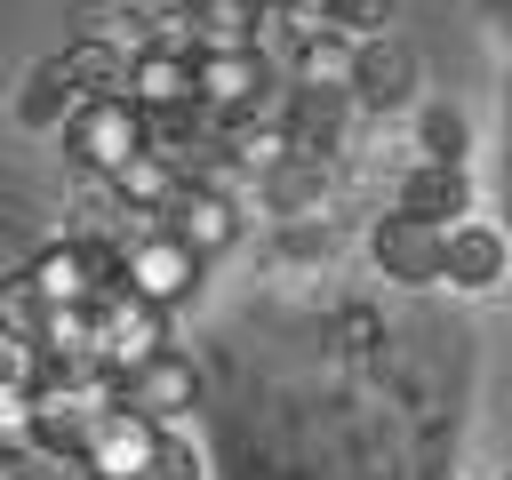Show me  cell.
<instances>
[{"instance_id": "1", "label": "cell", "mask_w": 512, "mask_h": 480, "mask_svg": "<svg viewBox=\"0 0 512 480\" xmlns=\"http://www.w3.org/2000/svg\"><path fill=\"white\" fill-rule=\"evenodd\" d=\"M56 136H64V160H72L80 176H112L120 160L144 152V112H136L128 96H80Z\"/></svg>"}, {"instance_id": "19", "label": "cell", "mask_w": 512, "mask_h": 480, "mask_svg": "<svg viewBox=\"0 0 512 480\" xmlns=\"http://www.w3.org/2000/svg\"><path fill=\"white\" fill-rule=\"evenodd\" d=\"M40 328H48V304H40V288L24 280V272H0V336L8 344H40Z\"/></svg>"}, {"instance_id": "3", "label": "cell", "mask_w": 512, "mask_h": 480, "mask_svg": "<svg viewBox=\"0 0 512 480\" xmlns=\"http://www.w3.org/2000/svg\"><path fill=\"white\" fill-rule=\"evenodd\" d=\"M160 432H168V424L120 408V400L96 408V416H88V440H80V480H144L152 456H160Z\"/></svg>"}, {"instance_id": "17", "label": "cell", "mask_w": 512, "mask_h": 480, "mask_svg": "<svg viewBox=\"0 0 512 480\" xmlns=\"http://www.w3.org/2000/svg\"><path fill=\"white\" fill-rule=\"evenodd\" d=\"M8 104H16V128H64V112L80 104V88H72V80H64V64L48 56V64H32V72L16 80V96H8Z\"/></svg>"}, {"instance_id": "6", "label": "cell", "mask_w": 512, "mask_h": 480, "mask_svg": "<svg viewBox=\"0 0 512 480\" xmlns=\"http://www.w3.org/2000/svg\"><path fill=\"white\" fill-rule=\"evenodd\" d=\"M120 96L152 120V112H176V104H192V32L184 24H168L160 40H144L136 56H128V80H120Z\"/></svg>"}, {"instance_id": "20", "label": "cell", "mask_w": 512, "mask_h": 480, "mask_svg": "<svg viewBox=\"0 0 512 480\" xmlns=\"http://www.w3.org/2000/svg\"><path fill=\"white\" fill-rule=\"evenodd\" d=\"M320 192H328V176H320V160H304V152H288V160L264 176V200H272L280 216H304Z\"/></svg>"}, {"instance_id": "14", "label": "cell", "mask_w": 512, "mask_h": 480, "mask_svg": "<svg viewBox=\"0 0 512 480\" xmlns=\"http://www.w3.org/2000/svg\"><path fill=\"white\" fill-rule=\"evenodd\" d=\"M104 184L120 192V208H136V216H160V208H168V200H176V192H184L192 176H184V168H176L168 152H152V144H144V152H136V160H120V168H112Z\"/></svg>"}, {"instance_id": "21", "label": "cell", "mask_w": 512, "mask_h": 480, "mask_svg": "<svg viewBox=\"0 0 512 480\" xmlns=\"http://www.w3.org/2000/svg\"><path fill=\"white\" fill-rule=\"evenodd\" d=\"M464 144H472V128H464L456 104H432V112L416 120V160H456V168H464Z\"/></svg>"}, {"instance_id": "8", "label": "cell", "mask_w": 512, "mask_h": 480, "mask_svg": "<svg viewBox=\"0 0 512 480\" xmlns=\"http://www.w3.org/2000/svg\"><path fill=\"white\" fill-rule=\"evenodd\" d=\"M368 256H376V272L384 280H400V288H432L440 280V224H424V216H376V232H368Z\"/></svg>"}, {"instance_id": "12", "label": "cell", "mask_w": 512, "mask_h": 480, "mask_svg": "<svg viewBox=\"0 0 512 480\" xmlns=\"http://www.w3.org/2000/svg\"><path fill=\"white\" fill-rule=\"evenodd\" d=\"M472 208V176L456 160H416L400 176V216H424V224H456Z\"/></svg>"}, {"instance_id": "22", "label": "cell", "mask_w": 512, "mask_h": 480, "mask_svg": "<svg viewBox=\"0 0 512 480\" xmlns=\"http://www.w3.org/2000/svg\"><path fill=\"white\" fill-rule=\"evenodd\" d=\"M328 24L352 32V40H376L392 24V0H328Z\"/></svg>"}, {"instance_id": "4", "label": "cell", "mask_w": 512, "mask_h": 480, "mask_svg": "<svg viewBox=\"0 0 512 480\" xmlns=\"http://www.w3.org/2000/svg\"><path fill=\"white\" fill-rule=\"evenodd\" d=\"M120 288H136L144 304L176 312V304L200 288V256H192L168 224H144V240H120Z\"/></svg>"}, {"instance_id": "5", "label": "cell", "mask_w": 512, "mask_h": 480, "mask_svg": "<svg viewBox=\"0 0 512 480\" xmlns=\"http://www.w3.org/2000/svg\"><path fill=\"white\" fill-rule=\"evenodd\" d=\"M160 344H168V312H160V304H144L136 288H104V296H96V360H104L112 376L144 368Z\"/></svg>"}, {"instance_id": "9", "label": "cell", "mask_w": 512, "mask_h": 480, "mask_svg": "<svg viewBox=\"0 0 512 480\" xmlns=\"http://www.w3.org/2000/svg\"><path fill=\"white\" fill-rule=\"evenodd\" d=\"M192 400H200V368H192L184 352H168V344H160L144 368L120 376V408H136V416H152V424H176Z\"/></svg>"}, {"instance_id": "24", "label": "cell", "mask_w": 512, "mask_h": 480, "mask_svg": "<svg viewBox=\"0 0 512 480\" xmlns=\"http://www.w3.org/2000/svg\"><path fill=\"white\" fill-rule=\"evenodd\" d=\"M144 480H200V456H192V440L160 432V456H152V472H144Z\"/></svg>"}, {"instance_id": "15", "label": "cell", "mask_w": 512, "mask_h": 480, "mask_svg": "<svg viewBox=\"0 0 512 480\" xmlns=\"http://www.w3.org/2000/svg\"><path fill=\"white\" fill-rule=\"evenodd\" d=\"M24 280L40 288V304H96V280H88V256H80V240L64 232V240H48L32 264H24Z\"/></svg>"}, {"instance_id": "26", "label": "cell", "mask_w": 512, "mask_h": 480, "mask_svg": "<svg viewBox=\"0 0 512 480\" xmlns=\"http://www.w3.org/2000/svg\"><path fill=\"white\" fill-rule=\"evenodd\" d=\"M368 336H376V320H368V312H344V344H352V352H360V344H368Z\"/></svg>"}, {"instance_id": "11", "label": "cell", "mask_w": 512, "mask_h": 480, "mask_svg": "<svg viewBox=\"0 0 512 480\" xmlns=\"http://www.w3.org/2000/svg\"><path fill=\"white\" fill-rule=\"evenodd\" d=\"M504 232H488V224H472V216H456V224H440V280L448 288H496L504 280Z\"/></svg>"}, {"instance_id": "23", "label": "cell", "mask_w": 512, "mask_h": 480, "mask_svg": "<svg viewBox=\"0 0 512 480\" xmlns=\"http://www.w3.org/2000/svg\"><path fill=\"white\" fill-rule=\"evenodd\" d=\"M24 416H32L24 376H0V456H8V448H24Z\"/></svg>"}, {"instance_id": "13", "label": "cell", "mask_w": 512, "mask_h": 480, "mask_svg": "<svg viewBox=\"0 0 512 480\" xmlns=\"http://www.w3.org/2000/svg\"><path fill=\"white\" fill-rule=\"evenodd\" d=\"M352 64H360V40H352V32H336V24H320L312 40H296V48H288V80H296V88L352 96Z\"/></svg>"}, {"instance_id": "16", "label": "cell", "mask_w": 512, "mask_h": 480, "mask_svg": "<svg viewBox=\"0 0 512 480\" xmlns=\"http://www.w3.org/2000/svg\"><path fill=\"white\" fill-rule=\"evenodd\" d=\"M176 16H184V32H192V48H256L264 0H192V8H176Z\"/></svg>"}, {"instance_id": "10", "label": "cell", "mask_w": 512, "mask_h": 480, "mask_svg": "<svg viewBox=\"0 0 512 480\" xmlns=\"http://www.w3.org/2000/svg\"><path fill=\"white\" fill-rule=\"evenodd\" d=\"M408 96H416V48H400L392 32L360 40V64H352V104H368V112H400Z\"/></svg>"}, {"instance_id": "27", "label": "cell", "mask_w": 512, "mask_h": 480, "mask_svg": "<svg viewBox=\"0 0 512 480\" xmlns=\"http://www.w3.org/2000/svg\"><path fill=\"white\" fill-rule=\"evenodd\" d=\"M504 480H512V472H504Z\"/></svg>"}, {"instance_id": "18", "label": "cell", "mask_w": 512, "mask_h": 480, "mask_svg": "<svg viewBox=\"0 0 512 480\" xmlns=\"http://www.w3.org/2000/svg\"><path fill=\"white\" fill-rule=\"evenodd\" d=\"M56 64H64V80H72L80 96H120V80H128V48H112V40H96V32L72 40Z\"/></svg>"}, {"instance_id": "25", "label": "cell", "mask_w": 512, "mask_h": 480, "mask_svg": "<svg viewBox=\"0 0 512 480\" xmlns=\"http://www.w3.org/2000/svg\"><path fill=\"white\" fill-rule=\"evenodd\" d=\"M0 480H48V472H40V464H24V448H8V456H0Z\"/></svg>"}, {"instance_id": "7", "label": "cell", "mask_w": 512, "mask_h": 480, "mask_svg": "<svg viewBox=\"0 0 512 480\" xmlns=\"http://www.w3.org/2000/svg\"><path fill=\"white\" fill-rule=\"evenodd\" d=\"M160 224H168V232H176V240H184V248H192V256L208 264V256H224V248L240 240V200L192 176V184H184V192H176V200L160 208Z\"/></svg>"}, {"instance_id": "2", "label": "cell", "mask_w": 512, "mask_h": 480, "mask_svg": "<svg viewBox=\"0 0 512 480\" xmlns=\"http://www.w3.org/2000/svg\"><path fill=\"white\" fill-rule=\"evenodd\" d=\"M264 96H272V56L264 48H192V104L208 120L264 112Z\"/></svg>"}]
</instances>
